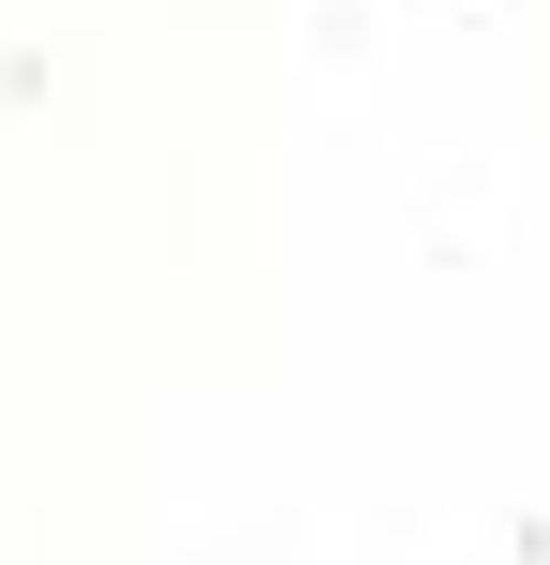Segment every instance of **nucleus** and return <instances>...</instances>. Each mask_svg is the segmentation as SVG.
Masks as SVG:
<instances>
[]
</instances>
